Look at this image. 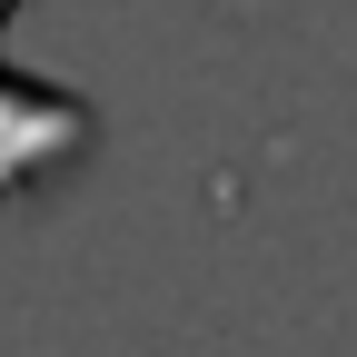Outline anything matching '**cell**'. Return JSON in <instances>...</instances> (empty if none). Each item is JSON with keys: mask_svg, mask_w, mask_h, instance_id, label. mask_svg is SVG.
<instances>
[{"mask_svg": "<svg viewBox=\"0 0 357 357\" xmlns=\"http://www.w3.org/2000/svg\"><path fill=\"white\" fill-rule=\"evenodd\" d=\"M20 10H30V0H0V40H10ZM89 149H100V109H89L79 89H60V79H10V70H0V199L60 189Z\"/></svg>", "mask_w": 357, "mask_h": 357, "instance_id": "6da1fadb", "label": "cell"}]
</instances>
